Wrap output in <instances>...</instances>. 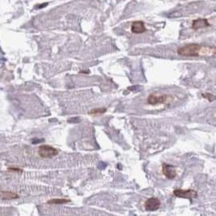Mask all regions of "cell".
I'll list each match as a JSON object with an SVG mask.
<instances>
[{
  "label": "cell",
  "mask_w": 216,
  "mask_h": 216,
  "mask_svg": "<svg viewBox=\"0 0 216 216\" xmlns=\"http://www.w3.org/2000/svg\"><path fill=\"white\" fill-rule=\"evenodd\" d=\"M2 193V198L3 199H14V198H18V195L15 193H12V192H9V191H2L1 192Z\"/></svg>",
  "instance_id": "30bf717a"
},
{
  "label": "cell",
  "mask_w": 216,
  "mask_h": 216,
  "mask_svg": "<svg viewBox=\"0 0 216 216\" xmlns=\"http://www.w3.org/2000/svg\"><path fill=\"white\" fill-rule=\"evenodd\" d=\"M147 31L145 24L142 21H135L132 23L131 25V32L134 33L139 34L142 33L144 32Z\"/></svg>",
  "instance_id": "52a82bcc"
},
{
  "label": "cell",
  "mask_w": 216,
  "mask_h": 216,
  "mask_svg": "<svg viewBox=\"0 0 216 216\" xmlns=\"http://www.w3.org/2000/svg\"><path fill=\"white\" fill-rule=\"evenodd\" d=\"M8 170H9V171H12V172H22V170L20 169V168H16V167H9Z\"/></svg>",
  "instance_id": "7c38bea8"
},
{
  "label": "cell",
  "mask_w": 216,
  "mask_h": 216,
  "mask_svg": "<svg viewBox=\"0 0 216 216\" xmlns=\"http://www.w3.org/2000/svg\"><path fill=\"white\" fill-rule=\"evenodd\" d=\"M177 54L184 57H211L215 54V47L191 43L180 47Z\"/></svg>",
  "instance_id": "6da1fadb"
},
{
  "label": "cell",
  "mask_w": 216,
  "mask_h": 216,
  "mask_svg": "<svg viewBox=\"0 0 216 216\" xmlns=\"http://www.w3.org/2000/svg\"><path fill=\"white\" fill-rule=\"evenodd\" d=\"M48 5V3H44V4H42V5H40L38 7V8H44V6H47Z\"/></svg>",
  "instance_id": "4fadbf2b"
},
{
  "label": "cell",
  "mask_w": 216,
  "mask_h": 216,
  "mask_svg": "<svg viewBox=\"0 0 216 216\" xmlns=\"http://www.w3.org/2000/svg\"><path fill=\"white\" fill-rule=\"evenodd\" d=\"M147 103L152 105H155L158 104L165 103L167 100V95H157L155 93L150 94L147 97Z\"/></svg>",
  "instance_id": "277c9868"
},
{
  "label": "cell",
  "mask_w": 216,
  "mask_h": 216,
  "mask_svg": "<svg viewBox=\"0 0 216 216\" xmlns=\"http://www.w3.org/2000/svg\"><path fill=\"white\" fill-rule=\"evenodd\" d=\"M209 26L210 23H208V20L206 19H197L194 20L192 23V28L193 30H198L200 28H206Z\"/></svg>",
  "instance_id": "ba28073f"
},
{
  "label": "cell",
  "mask_w": 216,
  "mask_h": 216,
  "mask_svg": "<svg viewBox=\"0 0 216 216\" xmlns=\"http://www.w3.org/2000/svg\"><path fill=\"white\" fill-rule=\"evenodd\" d=\"M39 155L41 158H52L56 156L58 154V152L56 148L49 146V145H41L39 147Z\"/></svg>",
  "instance_id": "7a4b0ae2"
},
{
  "label": "cell",
  "mask_w": 216,
  "mask_h": 216,
  "mask_svg": "<svg viewBox=\"0 0 216 216\" xmlns=\"http://www.w3.org/2000/svg\"><path fill=\"white\" fill-rule=\"evenodd\" d=\"M173 194L180 198H185V199H193V198H198V193L193 189H177L173 191Z\"/></svg>",
  "instance_id": "3957f363"
},
{
  "label": "cell",
  "mask_w": 216,
  "mask_h": 216,
  "mask_svg": "<svg viewBox=\"0 0 216 216\" xmlns=\"http://www.w3.org/2000/svg\"><path fill=\"white\" fill-rule=\"evenodd\" d=\"M107 111L105 108H94L92 110L90 111L91 114H103Z\"/></svg>",
  "instance_id": "8fae6325"
},
{
  "label": "cell",
  "mask_w": 216,
  "mask_h": 216,
  "mask_svg": "<svg viewBox=\"0 0 216 216\" xmlns=\"http://www.w3.org/2000/svg\"><path fill=\"white\" fill-rule=\"evenodd\" d=\"M162 172L166 177V178L170 179V180H172L177 177V171H176L175 167L172 165L167 164L165 163L162 164Z\"/></svg>",
  "instance_id": "5b68a950"
},
{
  "label": "cell",
  "mask_w": 216,
  "mask_h": 216,
  "mask_svg": "<svg viewBox=\"0 0 216 216\" xmlns=\"http://www.w3.org/2000/svg\"><path fill=\"white\" fill-rule=\"evenodd\" d=\"M160 201L158 198H148L145 202V209L148 211H155L160 208Z\"/></svg>",
  "instance_id": "8992f818"
},
{
  "label": "cell",
  "mask_w": 216,
  "mask_h": 216,
  "mask_svg": "<svg viewBox=\"0 0 216 216\" xmlns=\"http://www.w3.org/2000/svg\"><path fill=\"white\" fill-rule=\"evenodd\" d=\"M67 202H70V200L69 199H65V198H54V199H50L47 202V203L49 204V205H52V204L58 205V204H65L67 203Z\"/></svg>",
  "instance_id": "9c48e42d"
}]
</instances>
